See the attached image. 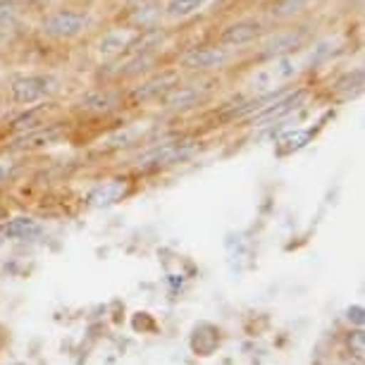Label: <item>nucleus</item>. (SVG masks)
Segmentation results:
<instances>
[{"instance_id":"16","label":"nucleus","mask_w":365,"mask_h":365,"mask_svg":"<svg viewBox=\"0 0 365 365\" xmlns=\"http://www.w3.org/2000/svg\"><path fill=\"white\" fill-rule=\"evenodd\" d=\"M58 136H60L58 127H48V129L43 127V129H38V132L26 134L24 139H19L17 143H19V146H43V143H53Z\"/></svg>"},{"instance_id":"1","label":"nucleus","mask_w":365,"mask_h":365,"mask_svg":"<svg viewBox=\"0 0 365 365\" xmlns=\"http://www.w3.org/2000/svg\"><path fill=\"white\" fill-rule=\"evenodd\" d=\"M88 24V17L81 15V12H74V10H55L51 12L46 19H43V34L51 38H74L84 31V26Z\"/></svg>"},{"instance_id":"15","label":"nucleus","mask_w":365,"mask_h":365,"mask_svg":"<svg viewBox=\"0 0 365 365\" xmlns=\"http://www.w3.org/2000/svg\"><path fill=\"white\" fill-rule=\"evenodd\" d=\"M363 88V70H354L334 84V91L336 93H344V96H354Z\"/></svg>"},{"instance_id":"8","label":"nucleus","mask_w":365,"mask_h":365,"mask_svg":"<svg viewBox=\"0 0 365 365\" xmlns=\"http://www.w3.org/2000/svg\"><path fill=\"white\" fill-rule=\"evenodd\" d=\"M303 98H306V91H287L284 96H282V98L270 103V106H267L265 110H260V113L256 115V120H260V122L279 120V117L294 113V110L303 103Z\"/></svg>"},{"instance_id":"6","label":"nucleus","mask_w":365,"mask_h":365,"mask_svg":"<svg viewBox=\"0 0 365 365\" xmlns=\"http://www.w3.org/2000/svg\"><path fill=\"white\" fill-rule=\"evenodd\" d=\"M208 91L203 88H196V86H172L168 93H163L160 101L163 108H170V110H179V108H189V106H196L198 101H203Z\"/></svg>"},{"instance_id":"2","label":"nucleus","mask_w":365,"mask_h":365,"mask_svg":"<svg viewBox=\"0 0 365 365\" xmlns=\"http://www.w3.org/2000/svg\"><path fill=\"white\" fill-rule=\"evenodd\" d=\"M201 148L196 141H175V143H165V146L150 150V153L143 158L146 165H172V163H182L187 160Z\"/></svg>"},{"instance_id":"18","label":"nucleus","mask_w":365,"mask_h":365,"mask_svg":"<svg viewBox=\"0 0 365 365\" xmlns=\"http://www.w3.org/2000/svg\"><path fill=\"white\" fill-rule=\"evenodd\" d=\"M306 3L308 0H277V3H272L270 12L274 17H287V15H292V12H299Z\"/></svg>"},{"instance_id":"7","label":"nucleus","mask_w":365,"mask_h":365,"mask_svg":"<svg viewBox=\"0 0 365 365\" xmlns=\"http://www.w3.org/2000/svg\"><path fill=\"white\" fill-rule=\"evenodd\" d=\"M260 31H263L260 22L244 19V22L227 26V29L220 34V41H222V46H244V43H251L253 38H258Z\"/></svg>"},{"instance_id":"10","label":"nucleus","mask_w":365,"mask_h":365,"mask_svg":"<svg viewBox=\"0 0 365 365\" xmlns=\"http://www.w3.org/2000/svg\"><path fill=\"white\" fill-rule=\"evenodd\" d=\"M127 182H122V179H115V182H108L103 184L93 191L91 196H88V203L96 205V208H103V205H113L117 201H122V196L127 194Z\"/></svg>"},{"instance_id":"17","label":"nucleus","mask_w":365,"mask_h":365,"mask_svg":"<svg viewBox=\"0 0 365 365\" xmlns=\"http://www.w3.org/2000/svg\"><path fill=\"white\" fill-rule=\"evenodd\" d=\"M129 41L132 38H122V36H106L101 41V53L103 55H115V53H122V51H127V46H129Z\"/></svg>"},{"instance_id":"5","label":"nucleus","mask_w":365,"mask_h":365,"mask_svg":"<svg viewBox=\"0 0 365 365\" xmlns=\"http://www.w3.org/2000/svg\"><path fill=\"white\" fill-rule=\"evenodd\" d=\"M225 60H227L225 48H194V51L184 53L182 67H187V70H212V67L222 65Z\"/></svg>"},{"instance_id":"11","label":"nucleus","mask_w":365,"mask_h":365,"mask_svg":"<svg viewBox=\"0 0 365 365\" xmlns=\"http://www.w3.org/2000/svg\"><path fill=\"white\" fill-rule=\"evenodd\" d=\"M303 43V34L301 31H289V34H282L274 41H270L263 53H260V58H282V55L296 51Z\"/></svg>"},{"instance_id":"12","label":"nucleus","mask_w":365,"mask_h":365,"mask_svg":"<svg viewBox=\"0 0 365 365\" xmlns=\"http://www.w3.org/2000/svg\"><path fill=\"white\" fill-rule=\"evenodd\" d=\"M19 24V8L12 0H0V38L8 36Z\"/></svg>"},{"instance_id":"3","label":"nucleus","mask_w":365,"mask_h":365,"mask_svg":"<svg viewBox=\"0 0 365 365\" xmlns=\"http://www.w3.org/2000/svg\"><path fill=\"white\" fill-rule=\"evenodd\" d=\"M48 93V79L43 77H17L10 84V96L12 101L19 103V106H31V103L41 101Z\"/></svg>"},{"instance_id":"14","label":"nucleus","mask_w":365,"mask_h":365,"mask_svg":"<svg viewBox=\"0 0 365 365\" xmlns=\"http://www.w3.org/2000/svg\"><path fill=\"white\" fill-rule=\"evenodd\" d=\"M117 106V98L113 93H91L86 96L84 101H81V108L84 110H93V113H108V110H113Z\"/></svg>"},{"instance_id":"9","label":"nucleus","mask_w":365,"mask_h":365,"mask_svg":"<svg viewBox=\"0 0 365 365\" xmlns=\"http://www.w3.org/2000/svg\"><path fill=\"white\" fill-rule=\"evenodd\" d=\"M41 234V225L34 222L29 217H17L10 220L0 227V239H12V241H24V239H34Z\"/></svg>"},{"instance_id":"4","label":"nucleus","mask_w":365,"mask_h":365,"mask_svg":"<svg viewBox=\"0 0 365 365\" xmlns=\"http://www.w3.org/2000/svg\"><path fill=\"white\" fill-rule=\"evenodd\" d=\"M179 84V74L177 72H163L158 77L143 81L141 86H136L129 101L132 103H146V101H153V98H160L163 93H168L172 86Z\"/></svg>"},{"instance_id":"20","label":"nucleus","mask_w":365,"mask_h":365,"mask_svg":"<svg viewBox=\"0 0 365 365\" xmlns=\"http://www.w3.org/2000/svg\"><path fill=\"white\" fill-rule=\"evenodd\" d=\"M8 175H10V168H8V165H0V182H3V179L8 177Z\"/></svg>"},{"instance_id":"19","label":"nucleus","mask_w":365,"mask_h":365,"mask_svg":"<svg viewBox=\"0 0 365 365\" xmlns=\"http://www.w3.org/2000/svg\"><path fill=\"white\" fill-rule=\"evenodd\" d=\"M349 313H354V320L361 325V322H363V308H354V311H349Z\"/></svg>"},{"instance_id":"13","label":"nucleus","mask_w":365,"mask_h":365,"mask_svg":"<svg viewBox=\"0 0 365 365\" xmlns=\"http://www.w3.org/2000/svg\"><path fill=\"white\" fill-rule=\"evenodd\" d=\"M203 5H205V0H170V3L165 5V15L172 19H184L198 12Z\"/></svg>"}]
</instances>
